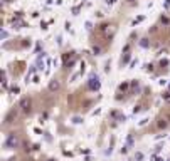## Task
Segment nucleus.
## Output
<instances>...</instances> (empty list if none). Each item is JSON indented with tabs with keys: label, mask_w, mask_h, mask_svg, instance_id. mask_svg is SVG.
<instances>
[{
	"label": "nucleus",
	"mask_w": 170,
	"mask_h": 161,
	"mask_svg": "<svg viewBox=\"0 0 170 161\" xmlns=\"http://www.w3.org/2000/svg\"><path fill=\"white\" fill-rule=\"evenodd\" d=\"M19 146V138H17V134H8L7 141H5V148H17Z\"/></svg>",
	"instance_id": "obj_1"
},
{
	"label": "nucleus",
	"mask_w": 170,
	"mask_h": 161,
	"mask_svg": "<svg viewBox=\"0 0 170 161\" xmlns=\"http://www.w3.org/2000/svg\"><path fill=\"white\" fill-rule=\"evenodd\" d=\"M19 108H20L24 113H30V108H32L30 99H29V97H22V99H20V103H19Z\"/></svg>",
	"instance_id": "obj_2"
},
{
	"label": "nucleus",
	"mask_w": 170,
	"mask_h": 161,
	"mask_svg": "<svg viewBox=\"0 0 170 161\" xmlns=\"http://www.w3.org/2000/svg\"><path fill=\"white\" fill-rule=\"evenodd\" d=\"M13 118H17V111H10V113H8V114H7V118H5V123H7V124H10Z\"/></svg>",
	"instance_id": "obj_3"
},
{
	"label": "nucleus",
	"mask_w": 170,
	"mask_h": 161,
	"mask_svg": "<svg viewBox=\"0 0 170 161\" xmlns=\"http://www.w3.org/2000/svg\"><path fill=\"white\" fill-rule=\"evenodd\" d=\"M59 86H61V84H59V81H52V82L49 84V91H52V92H54V91L59 89Z\"/></svg>",
	"instance_id": "obj_4"
},
{
	"label": "nucleus",
	"mask_w": 170,
	"mask_h": 161,
	"mask_svg": "<svg viewBox=\"0 0 170 161\" xmlns=\"http://www.w3.org/2000/svg\"><path fill=\"white\" fill-rule=\"evenodd\" d=\"M158 128H160V129H165V128H167V121H165V119H160V121H158Z\"/></svg>",
	"instance_id": "obj_5"
},
{
	"label": "nucleus",
	"mask_w": 170,
	"mask_h": 161,
	"mask_svg": "<svg viewBox=\"0 0 170 161\" xmlns=\"http://www.w3.org/2000/svg\"><path fill=\"white\" fill-rule=\"evenodd\" d=\"M163 101L170 104V92H165V94H163Z\"/></svg>",
	"instance_id": "obj_6"
},
{
	"label": "nucleus",
	"mask_w": 170,
	"mask_h": 161,
	"mask_svg": "<svg viewBox=\"0 0 170 161\" xmlns=\"http://www.w3.org/2000/svg\"><path fill=\"white\" fill-rule=\"evenodd\" d=\"M135 159L141 161V159H143V154H141V153H136V154H135Z\"/></svg>",
	"instance_id": "obj_7"
},
{
	"label": "nucleus",
	"mask_w": 170,
	"mask_h": 161,
	"mask_svg": "<svg viewBox=\"0 0 170 161\" xmlns=\"http://www.w3.org/2000/svg\"><path fill=\"white\" fill-rule=\"evenodd\" d=\"M126 87H128V84H121V86H120V91H125Z\"/></svg>",
	"instance_id": "obj_8"
},
{
	"label": "nucleus",
	"mask_w": 170,
	"mask_h": 161,
	"mask_svg": "<svg viewBox=\"0 0 170 161\" xmlns=\"http://www.w3.org/2000/svg\"><path fill=\"white\" fill-rule=\"evenodd\" d=\"M133 111H135V113H140V111H141V106H136V108L133 109Z\"/></svg>",
	"instance_id": "obj_9"
},
{
	"label": "nucleus",
	"mask_w": 170,
	"mask_h": 161,
	"mask_svg": "<svg viewBox=\"0 0 170 161\" xmlns=\"http://www.w3.org/2000/svg\"><path fill=\"white\" fill-rule=\"evenodd\" d=\"M128 144H130V146L133 144V138H131V136H128Z\"/></svg>",
	"instance_id": "obj_10"
},
{
	"label": "nucleus",
	"mask_w": 170,
	"mask_h": 161,
	"mask_svg": "<svg viewBox=\"0 0 170 161\" xmlns=\"http://www.w3.org/2000/svg\"><path fill=\"white\" fill-rule=\"evenodd\" d=\"M49 161H54V159H49Z\"/></svg>",
	"instance_id": "obj_11"
}]
</instances>
